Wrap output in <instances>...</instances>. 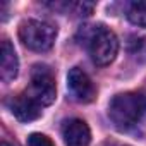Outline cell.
Returning a JSON list of instances; mask_svg holds the SVG:
<instances>
[{"mask_svg":"<svg viewBox=\"0 0 146 146\" xmlns=\"http://www.w3.org/2000/svg\"><path fill=\"white\" fill-rule=\"evenodd\" d=\"M146 112V98L136 91L119 93L108 103V117L112 124L120 129L127 131L134 127Z\"/></svg>","mask_w":146,"mask_h":146,"instance_id":"1","label":"cell"},{"mask_svg":"<svg viewBox=\"0 0 146 146\" xmlns=\"http://www.w3.org/2000/svg\"><path fill=\"white\" fill-rule=\"evenodd\" d=\"M57 38V29L38 19H26L19 24V40L23 45L33 52H46L53 46Z\"/></svg>","mask_w":146,"mask_h":146,"instance_id":"2","label":"cell"},{"mask_svg":"<svg viewBox=\"0 0 146 146\" xmlns=\"http://www.w3.org/2000/svg\"><path fill=\"white\" fill-rule=\"evenodd\" d=\"M88 48L91 60L96 65L103 67L115 60L119 52V40L112 29L105 26H95L93 33L88 38Z\"/></svg>","mask_w":146,"mask_h":146,"instance_id":"3","label":"cell"},{"mask_svg":"<svg viewBox=\"0 0 146 146\" xmlns=\"http://www.w3.org/2000/svg\"><path fill=\"white\" fill-rule=\"evenodd\" d=\"M40 107L52 105L57 96V86L53 72L46 65H35L31 70V83L26 91Z\"/></svg>","mask_w":146,"mask_h":146,"instance_id":"4","label":"cell"},{"mask_svg":"<svg viewBox=\"0 0 146 146\" xmlns=\"http://www.w3.org/2000/svg\"><path fill=\"white\" fill-rule=\"evenodd\" d=\"M67 86L78 102L90 103L96 96V88L91 81V78L79 67H72L67 74Z\"/></svg>","mask_w":146,"mask_h":146,"instance_id":"5","label":"cell"},{"mask_svg":"<svg viewBox=\"0 0 146 146\" xmlns=\"http://www.w3.org/2000/svg\"><path fill=\"white\" fill-rule=\"evenodd\" d=\"M62 136L67 146H88L91 141V131L83 119H70L62 127Z\"/></svg>","mask_w":146,"mask_h":146,"instance_id":"6","label":"cell"},{"mask_svg":"<svg viewBox=\"0 0 146 146\" xmlns=\"http://www.w3.org/2000/svg\"><path fill=\"white\" fill-rule=\"evenodd\" d=\"M11 112L12 115L21 120V122H31V120H36L40 119L41 115V107L26 93L23 95H17L11 100Z\"/></svg>","mask_w":146,"mask_h":146,"instance_id":"7","label":"cell"},{"mask_svg":"<svg viewBox=\"0 0 146 146\" xmlns=\"http://www.w3.org/2000/svg\"><path fill=\"white\" fill-rule=\"evenodd\" d=\"M19 72V60L16 55V50L9 40H2L0 43V78L2 81L9 83L12 81Z\"/></svg>","mask_w":146,"mask_h":146,"instance_id":"8","label":"cell"},{"mask_svg":"<svg viewBox=\"0 0 146 146\" xmlns=\"http://www.w3.org/2000/svg\"><path fill=\"white\" fill-rule=\"evenodd\" d=\"M127 19L139 28H146V0L131 2L127 7Z\"/></svg>","mask_w":146,"mask_h":146,"instance_id":"9","label":"cell"},{"mask_svg":"<svg viewBox=\"0 0 146 146\" xmlns=\"http://www.w3.org/2000/svg\"><path fill=\"white\" fill-rule=\"evenodd\" d=\"M28 146H55V144L48 136H45L41 132H33L28 137Z\"/></svg>","mask_w":146,"mask_h":146,"instance_id":"10","label":"cell"},{"mask_svg":"<svg viewBox=\"0 0 146 146\" xmlns=\"http://www.w3.org/2000/svg\"><path fill=\"white\" fill-rule=\"evenodd\" d=\"M0 146H12V144H9L7 141H2V143H0Z\"/></svg>","mask_w":146,"mask_h":146,"instance_id":"11","label":"cell"}]
</instances>
